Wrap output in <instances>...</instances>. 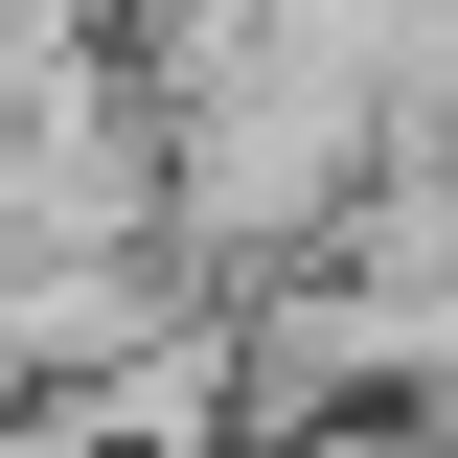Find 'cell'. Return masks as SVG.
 I'll return each mask as SVG.
<instances>
[{
	"mask_svg": "<svg viewBox=\"0 0 458 458\" xmlns=\"http://www.w3.org/2000/svg\"><path fill=\"white\" fill-rule=\"evenodd\" d=\"M252 458H458V412L436 390H344V412H298V436H252Z\"/></svg>",
	"mask_w": 458,
	"mask_h": 458,
	"instance_id": "6da1fadb",
	"label": "cell"
}]
</instances>
